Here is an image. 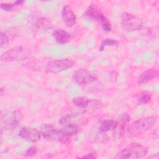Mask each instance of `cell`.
<instances>
[{
  "mask_svg": "<svg viewBox=\"0 0 159 159\" xmlns=\"http://www.w3.org/2000/svg\"><path fill=\"white\" fill-rule=\"evenodd\" d=\"M76 83L80 86H87L97 81V78L86 69L80 68L76 70L73 76Z\"/></svg>",
  "mask_w": 159,
  "mask_h": 159,
  "instance_id": "8",
  "label": "cell"
},
{
  "mask_svg": "<svg viewBox=\"0 0 159 159\" xmlns=\"http://www.w3.org/2000/svg\"><path fill=\"white\" fill-rule=\"evenodd\" d=\"M130 115L127 113H123L116 121V125L113 132V137L115 139H120L126 131L128 124L130 121Z\"/></svg>",
  "mask_w": 159,
  "mask_h": 159,
  "instance_id": "10",
  "label": "cell"
},
{
  "mask_svg": "<svg viewBox=\"0 0 159 159\" xmlns=\"http://www.w3.org/2000/svg\"><path fill=\"white\" fill-rule=\"evenodd\" d=\"M24 3V1L18 0L12 3H1L0 7L5 11H11L15 7L22 5Z\"/></svg>",
  "mask_w": 159,
  "mask_h": 159,
  "instance_id": "24",
  "label": "cell"
},
{
  "mask_svg": "<svg viewBox=\"0 0 159 159\" xmlns=\"http://www.w3.org/2000/svg\"><path fill=\"white\" fill-rule=\"evenodd\" d=\"M37 151H38L37 148L35 146H32L27 149V150L26 151L25 154L26 157H34L37 155Z\"/></svg>",
  "mask_w": 159,
  "mask_h": 159,
  "instance_id": "26",
  "label": "cell"
},
{
  "mask_svg": "<svg viewBox=\"0 0 159 159\" xmlns=\"http://www.w3.org/2000/svg\"><path fill=\"white\" fill-rule=\"evenodd\" d=\"M120 19L121 26L127 32H136L141 30L143 27L142 19L132 13L127 12L122 13Z\"/></svg>",
  "mask_w": 159,
  "mask_h": 159,
  "instance_id": "5",
  "label": "cell"
},
{
  "mask_svg": "<svg viewBox=\"0 0 159 159\" xmlns=\"http://www.w3.org/2000/svg\"><path fill=\"white\" fill-rule=\"evenodd\" d=\"M61 17L63 21L68 27H73L76 22V16L71 7L68 5L63 7L61 10Z\"/></svg>",
  "mask_w": 159,
  "mask_h": 159,
  "instance_id": "12",
  "label": "cell"
},
{
  "mask_svg": "<svg viewBox=\"0 0 159 159\" xmlns=\"http://www.w3.org/2000/svg\"><path fill=\"white\" fill-rule=\"evenodd\" d=\"M89 140L93 142L106 143L108 140V137L106 133L101 131L98 127L92 129L89 133Z\"/></svg>",
  "mask_w": 159,
  "mask_h": 159,
  "instance_id": "16",
  "label": "cell"
},
{
  "mask_svg": "<svg viewBox=\"0 0 159 159\" xmlns=\"http://www.w3.org/2000/svg\"><path fill=\"white\" fill-rule=\"evenodd\" d=\"M40 132L43 138L47 140H58V130L50 124H43L40 128Z\"/></svg>",
  "mask_w": 159,
  "mask_h": 159,
  "instance_id": "14",
  "label": "cell"
},
{
  "mask_svg": "<svg viewBox=\"0 0 159 159\" xmlns=\"http://www.w3.org/2000/svg\"><path fill=\"white\" fill-rule=\"evenodd\" d=\"M85 117L78 114H67L62 116L58 120V124L63 126L67 124H75L79 125L85 123Z\"/></svg>",
  "mask_w": 159,
  "mask_h": 159,
  "instance_id": "13",
  "label": "cell"
},
{
  "mask_svg": "<svg viewBox=\"0 0 159 159\" xmlns=\"http://www.w3.org/2000/svg\"><path fill=\"white\" fill-rule=\"evenodd\" d=\"M31 50L25 46H16L6 51L1 55L3 63L25 60L30 57Z\"/></svg>",
  "mask_w": 159,
  "mask_h": 159,
  "instance_id": "2",
  "label": "cell"
},
{
  "mask_svg": "<svg viewBox=\"0 0 159 159\" xmlns=\"http://www.w3.org/2000/svg\"><path fill=\"white\" fill-rule=\"evenodd\" d=\"M157 117L154 116H147L131 122L127 125L126 133L128 137H134L150 130L155 125Z\"/></svg>",
  "mask_w": 159,
  "mask_h": 159,
  "instance_id": "1",
  "label": "cell"
},
{
  "mask_svg": "<svg viewBox=\"0 0 159 159\" xmlns=\"http://www.w3.org/2000/svg\"><path fill=\"white\" fill-rule=\"evenodd\" d=\"M35 25L37 29H43V30L50 29L52 27L50 21L45 17H42V18L38 19L36 20Z\"/></svg>",
  "mask_w": 159,
  "mask_h": 159,
  "instance_id": "21",
  "label": "cell"
},
{
  "mask_svg": "<svg viewBox=\"0 0 159 159\" xmlns=\"http://www.w3.org/2000/svg\"><path fill=\"white\" fill-rule=\"evenodd\" d=\"M89 99L84 96H78L75 97L72 99L73 104L76 106V107L80 108L81 109H83L89 102Z\"/></svg>",
  "mask_w": 159,
  "mask_h": 159,
  "instance_id": "22",
  "label": "cell"
},
{
  "mask_svg": "<svg viewBox=\"0 0 159 159\" xmlns=\"http://www.w3.org/2000/svg\"><path fill=\"white\" fill-rule=\"evenodd\" d=\"M9 37L8 36L4 33L3 32H0V47L1 48H3L6 46L9 43Z\"/></svg>",
  "mask_w": 159,
  "mask_h": 159,
  "instance_id": "25",
  "label": "cell"
},
{
  "mask_svg": "<svg viewBox=\"0 0 159 159\" xmlns=\"http://www.w3.org/2000/svg\"><path fill=\"white\" fill-rule=\"evenodd\" d=\"M41 135L40 131L29 127H22L19 132V136L21 139L29 142H36L39 141L41 138Z\"/></svg>",
  "mask_w": 159,
  "mask_h": 159,
  "instance_id": "11",
  "label": "cell"
},
{
  "mask_svg": "<svg viewBox=\"0 0 159 159\" xmlns=\"http://www.w3.org/2000/svg\"><path fill=\"white\" fill-rule=\"evenodd\" d=\"M74 61L69 58H61L49 61L45 66V71L48 73H57L73 67Z\"/></svg>",
  "mask_w": 159,
  "mask_h": 159,
  "instance_id": "7",
  "label": "cell"
},
{
  "mask_svg": "<svg viewBox=\"0 0 159 159\" xmlns=\"http://www.w3.org/2000/svg\"><path fill=\"white\" fill-rule=\"evenodd\" d=\"M137 100L142 104H147L152 100V94L147 91H140L137 94Z\"/></svg>",
  "mask_w": 159,
  "mask_h": 159,
  "instance_id": "20",
  "label": "cell"
},
{
  "mask_svg": "<svg viewBox=\"0 0 159 159\" xmlns=\"http://www.w3.org/2000/svg\"><path fill=\"white\" fill-rule=\"evenodd\" d=\"M102 105V101L98 99H89L87 104L83 109H81V113L84 114H90L99 109Z\"/></svg>",
  "mask_w": 159,
  "mask_h": 159,
  "instance_id": "18",
  "label": "cell"
},
{
  "mask_svg": "<svg viewBox=\"0 0 159 159\" xmlns=\"http://www.w3.org/2000/svg\"><path fill=\"white\" fill-rule=\"evenodd\" d=\"M119 42L113 39H106L102 41L100 47L99 48V51H102L104 48L107 46H113V47H118L119 45Z\"/></svg>",
  "mask_w": 159,
  "mask_h": 159,
  "instance_id": "23",
  "label": "cell"
},
{
  "mask_svg": "<svg viewBox=\"0 0 159 159\" xmlns=\"http://www.w3.org/2000/svg\"><path fill=\"white\" fill-rule=\"evenodd\" d=\"M147 153V148L138 143H133L122 149L116 157V158H141Z\"/></svg>",
  "mask_w": 159,
  "mask_h": 159,
  "instance_id": "4",
  "label": "cell"
},
{
  "mask_svg": "<svg viewBox=\"0 0 159 159\" xmlns=\"http://www.w3.org/2000/svg\"><path fill=\"white\" fill-rule=\"evenodd\" d=\"M85 16L96 20L102 27V29L106 32H110L112 30V25L109 19L106 16L95 6L91 5L86 9Z\"/></svg>",
  "mask_w": 159,
  "mask_h": 159,
  "instance_id": "6",
  "label": "cell"
},
{
  "mask_svg": "<svg viewBox=\"0 0 159 159\" xmlns=\"http://www.w3.org/2000/svg\"><path fill=\"white\" fill-rule=\"evenodd\" d=\"M158 71L153 68L148 69L140 75L137 79V84L142 85L158 78Z\"/></svg>",
  "mask_w": 159,
  "mask_h": 159,
  "instance_id": "15",
  "label": "cell"
},
{
  "mask_svg": "<svg viewBox=\"0 0 159 159\" xmlns=\"http://www.w3.org/2000/svg\"><path fill=\"white\" fill-rule=\"evenodd\" d=\"M23 118V113L19 109L8 111L1 116L0 119L1 132L12 130L18 127Z\"/></svg>",
  "mask_w": 159,
  "mask_h": 159,
  "instance_id": "3",
  "label": "cell"
},
{
  "mask_svg": "<svg viewBox=\"0 0 159 159\" xmlns=\"http://www.w3.org/2000/svg\"><path fill=\"white\" fill-rule=\"evenodd\" d=\"M116 121L112 119H107L101 122L98 127L101 131L106 133L109 131L113 130L116 127Z\"/></svg>",
  "mask_w": 159,
  "mask_h": 159,
  "instance_id": "19",
  "label": "cell"
},
{
  "mask_svg": "<svg viewBox=\"0 0 159 159\" xmlns=\"http://www.w3.org/2000/svg\"><path fill=\"white\" fill-rule=\"evenodd\" d=\"M81 158H97V154L95 152H91L87 153L85 155H83L82 157H80Z\"/></svg>",
  "mask_w": 159,
  "mask_h": 159,
  "instance_id": "27",
  "label": "cell"
},
{
  "mask_svg": "<svg viewBox=\"0 0 159 159\" xmlns=\"http://www.w3.org/2000/svg\"><path fill=\"white\" fill-rule=\"evenodd\" d=\"M80 130V126L75 124H67L63 125L58 130V140L63 144L67 143L70 138L77 134Z\"/></svg>",
  "mask_w": 159,
  "mask_h": 159,
  "instance_id": "9",
  "label": "cell"
},
{
  "mask_svg": "<svg viewBox=\"0 0 159 159\" xmlns=\"http://www.w3.org/2000/svg\"><path fill=\"white\" fill-rule=\"evenodd\" d=\"M52 35L55 41L59 44H65L68 43L71 39L70 34L63 29H57L55 30Z\"/></svg>",
  "mask_w": 159,
  "mask_h": 159,
  "instance_id": "17",
  "label": "cell"
},
{
  "mask_svg": "<svg viewBox=\"0 0 159 159\" xmlns=\"http://www.w3.org/2000/svg\"><path fill=\"white\" fill-rule=\"evenodd\" d=\"M3 91H4V89H3V88H1V93H0V94H1V96H2V95H3Z\"/></svg>",
  "mask_w": 159,
  "mask_h": 159,
  "instance_id": "28",
  "label": "cell"
}]
</instances>
